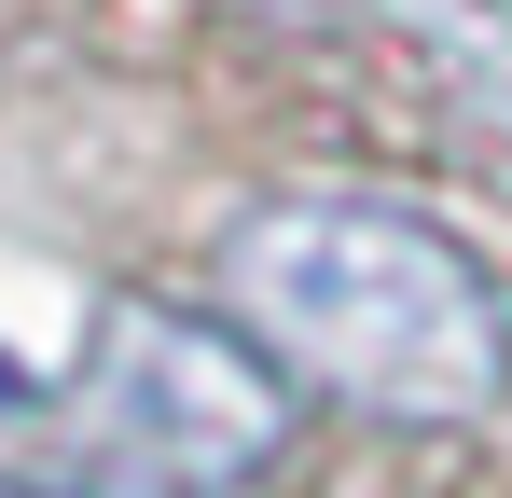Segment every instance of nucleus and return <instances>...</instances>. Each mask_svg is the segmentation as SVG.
I'll use <instances>...</instances> for the list:
<instances>
[{
    "instance_id": "nucleus-2",
    "label": "nucleus",
    "mask_w": 512,
    "mask_h": 498,
    "mask_svg": "<svg viewBox=\"0 0 512 498\" xmlns=\"http://www.w3.org/2000/svg\"><path fill=\"white\" fill-rule=\"evenodd\" d=\"M97 429L139 443L167 485H250L277 457V374H250V346L208 319H167V305H111L97 319Z\"/></svg>"
},
{
    "instance_id": "nucleus-1",
    "label": "nucleus",
    "mask_w": 512,
    "mask_h": 498,
    "mask_svg": "<svg viewBox=\"0 0 512 498\" xmlns=\"http://www.w3.org/2000/svg\"><path fill=\"white\" fill-rule=\"evenodd\" d=\"M222 291L263 319L277 360L374 415H485L512 388V291L416 208L277 194L222 236Z\"/></svg>"
}]
</instances>
